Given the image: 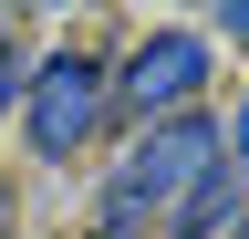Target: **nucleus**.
I'll list each match as a JSON object with an SVG mask.
<instances>
[{
	"label": "nucleus",
	"instance_id": "7",
	"mask_svg": "<svg viewBox=\"0 0 249 239\" xmlns=\"http://www.w3.org/2000/svg\"><path fill=\"white\" fill-rule=\"evenodd\" d=\"M229 156H249V104H239V125H229Z\"/></svg>",
	"mask_w": 249,
	"mask_h": 239
},
{
	"label": "nucleus",
	"instance_id": "3",
	"mask_svg": "<svg viewBox=\"0 0 249 239\" xmlns=\"http://www.w3.org/2000/svg\"><path fill=\"white\" fill-rule=\"evenodd\" d=\"M21 125H31V156L62 166L93 125H104V63H93V52H52V63L21 83Z\"/></svg>",
	"mask_w": 249,
	"mask_h": 239
},
{
	"label": "nucleus",
	"instance_id": "1",
	"mask_svg": "<svg viewBox=\"0 0 249 239\" xmlns=\"http://www.w3.org/2000/svg\"><path fill=\"white\" fill-rule=\"evenodd\" d=\"M208 166H218V125H208V114H166V125H145V135H135V156L104 177L93 229H104V239H135L156 208H177Z\"/></svg>",
	"mask_w": 249,
	"mask_h": 239
},
{
	"label": "nucleus",
	"instance_id": "4",
	"mask_svg": "<svg viewBox=\"0 0 249 239\" xmlns=\"http://www.w3.org/2000/svg\"><path fill=\"white\" fill-rule=\"evenodd\" d=\"M218 219H239V177H229V166H208L197 187L177 198V219H166V239H208Z\"/></svg>",
	"mask_w": 249,
	"mask_h": 239
},
{
	"label": "nucleus",
	"instance_id": "2",
	"mask_svg": "<svg viewBox=\"0 0 249 239\" xmlns=\"http://www.w3.org/2000/svg\"><path fill=\"white\" fill-rule=\"evenodd\" d=\"M197 94H208V32H145L124 73H104V114H135V125L197 114Z\"/></svg>",
	"mask_w": 249,
	"mask_h": 239
},
{
	"label": "nucleus",
	"instance_id": "6",
	"mask_svg": "<svg viewBox=\"0 0 249 239\" xmlns=\"http://www.w3.org/2000/svg\"><path fill=\"white\" fill-rule=\"evenodd\" d=\"M218 21H229V42H249V0H229V11H218Z\"/></svg>",
	"mask_w": 249,
	"mask_h": 239
},
{
	"label": "nucleus",
	"instance_id": "5",
	"mask_svg": "<svg viewBox=\"0 0 249 239\" xmlns=\"http://www.w3.org/2000/svg\"><path fill=\"white\" fill-rule=\"evenodd\" d=\"M21 83H31V73H21V52H11V42H0V114H11V104H21Z\"/></svg>",
	"mask_w": 249,
	"mask_h": 239
}]
</instances>
